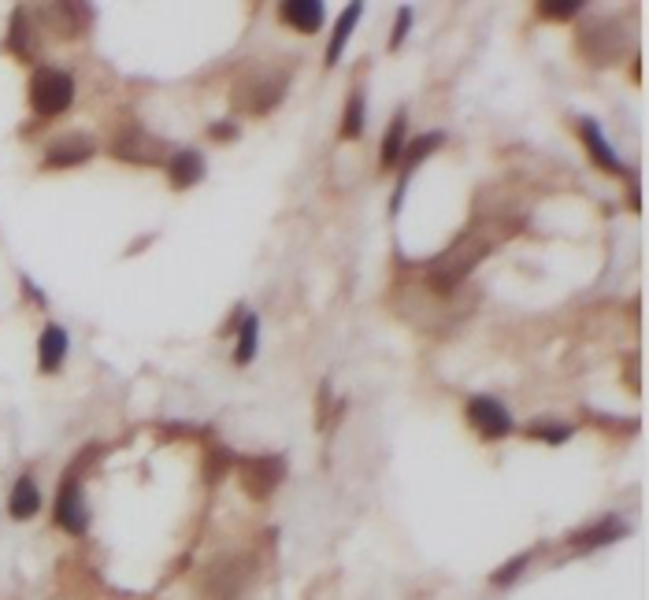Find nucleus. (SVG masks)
<instances>
[{"instance_id":"nucleus-1","label":"nucleus","mask_w":649,"mask_h":600,"mask_svg":"<svg viewBox=\"0 0 649 600\" xmlns=\"http://www.w3.org/2000/svg\"><path fill=\"white\" fill-rule=\"evenodd\" d=\"M282 93H286V75L271 67H249L230 89V104L245 115H268L271 108H279Z\"/></svg>"},{"instance_id":"nucleus-2","label":"nucleus","mask_w":649,"mask_h":600,"mask_svg":"<svg viewBox=\"0 0 649 600\" xmlns=\"http://www.w3.org/2000/svg\"><path fill=\"white\" fill-rule=\"evenodd\" d=\"M494 249L486 238H460L457 245H449L438 260H431V286L438 293H453L464 278L475 271V263L486 260V252Z\"/></svg>"},{"instance_id":"nucleus-3","label":"nucleus","mask_w":649,"mask_h":600,"mask_svg":"<svg viewBox=\"0 0 649 600\" xmlns=\"http://www.w3.org/2000/svg\"><path fill=\"white\" fill-rule=\"evenodd\" d=\"M75 100V78L60 71V67H38L34 78H30V104L41 119H52V115H64Z\"/></svg>"},{"instance_id":"nucleus-4","label":"nucleus","mask_w":649,"mask_h":600,"mask_svg":"<svg viewBox=\"0 0 649 600\" xmlns=\"http://www.w3.org/2000/svg\"><path fill=\"white\" fill-rule=\"evenodd\" d=\"M238 467V478H242V489L249 493L253 500H268L279 482L286 478V460L279 452H264V456H242L234 460Z\"/></svg>"},{"instance_id":"nucleus-5","label":"nucleus","mask_w":649,"mask_h":600,"mask_svg":"<svg viewBox=\"0 0 649 600\" xmlns=\"http://www.w3.org/2000/svg\"><path fill=\"white\" fill-rule=\"evenodd\" d=\"M112 156L115 160H127V163H164L167 145L160 138H153L149 130H141L138 123H127L115 130Z\"/></svg>"},{"instance_id":"nucleus-6","label":"nucleus","mask_w":649,"mask_h":600,"mask_svg":"<svg viewBox=\"0 0 649 600\" xmlns=\"http://www.w3.org/2000/svg\"><path fill=\"white\" fill-rule=\"evenodd\" d=\"M93 23V8L90 4H41V26L52 30L56 38L75 41L82 38Z\"/></svg>"},{"instance_id":"nucleus-7","label":"nucleus","mask_w":649,"mask_h":600,"mask_svg":"<svg viewBox=\"0 0 649 600\" xmlns=\"http://www.w3.org/2000/svg\"><path fill=\"white\" fill-rule=\"evenodd\" d=\"M253 563L249 560H238V556H230V560H223V563H216L212 567V575H208V586H204V593L212 600H238L242 597V589H245V582H249V571Z\"/></svg>"},{"instance_id":"nucleus-8","label":"nucleus","mask_w":649,"mask_h":600,"mask_svg":"<svg viewBox=\"0 0 649 600\" xmlns=\"http://www.w3.org/2000/svg\"><path fill=\"white\" fill-rule=\"evenodd\" d=\"M468 419H471V426L483 434L486 441H497V438H505L512 430V415H509V408L501 404V400H494V397H475L468 404Z\"/></svg>"},{"instance_id":"nucleus-9","label":"nucleus","mask_w":649,"mask_h":600,"mask_svg":"<svg viewBox=\"0 0 649 600\" xmlns=\"http://www.w3.org/2000/svg\"><path fill=\"white\" fill-rule=\"evenodd\" d=\"M56 523L64 526L67 534H86V526H90V508H86V497H82L78 482H67V486L60 489V497H56Z\"/></svg>"},{"instance_id":"nucleus-10","label":"nucleus","mask_w":649,"mask_h":600,"mask_svg":"<svg viewBox=\"0 0 649 600\" xmlns=\"http://www.w3.org/2000/svg\"><path fill=\"white\" fill-rule=\"evenodd\" d=\"M93 156V141L86 134H67V138L52 141L49 152H45V167H78Z\"/></svg>"},{"instance_id":"nucleus-11","label":"nucleus","mask_w":649,"mask_h":600,"mask_svg":"<svg viewBox=\"0 0 649 600\" xmlns=\"http://www.w3.org/2000/svg\"><path fill=\"white\" fill-rule=\"evenodd\" d=\"M38 30H34V23H30V15L23 12V8H15L12 12V26H8V52H12L15 60L30 63L34 56H38Z\"/></svg>"},{"instance_id":"nucleus-12","label":"nucleus","mask_w":649,"mask_h":600,"mask_svg":"<svg viewBox=\"0 0 649 600\" xmlns=\"http://www.w3.org/2000/svg\"><path fill=\"white\" fill-rule=\"evenodd\" d=\"M579 134H583V141H586L590 160L598 163L601 171H609V175H620V171H624V163L616 160V149L605 141V134H601V126L594 123V119H583V123H579Z\"/></svg>"},{"instance_id":"nucleus-13","label":"nucleus","mask_w":649,"mask_h":600,"mask_svg":"<svg viewBox=\"0 0 649 600\" xmlns=\"http://www.w3.org/2000/svg\"><path fill=\"white\" fill-rule=\"evenodd\" d=\"M38 360H41V371L45 375H56L67 360V330L60 323H49L41 330V341H38Z\"/></svg>"},{"instance_id":"nucleus-14","label":"nucleus","mask_w":649,"mask_h":600,"mask_svg":"<svg viewBox=\"0 0 649 600\" xmlns=\"http://www.w3.org/2000/svg\"><path fill=\"white\" fill-rule=\"evenodd\" d=\"M282 23L301 30V34H316L323 26V4L319 0H286L282 4Z\"/></svg>"},{"instance_id":"nucleus-15","label":"nucleus","mask_w":649,"mask_h":600,"mask_svg":"<svg viewBox=\"0 0 649 600\" xmlns=\"http://www.w3.org/2000/svg\"><path fill=\"white\" fill-rule=\"evenodd\" d=\"M446 145V134H420V138L405 145V156H401V186H397V204H401V193L408 186V175H412V167H420L434 149H442Z\"/></svg>"},{"instance_id":"nucleus-16","label":"nucleus","mask_w":649,"mask_h":600,"mask_svg":"<svg viewBox=\"0 0 649 600\" xmlns=\"http://www.w3.org/2000/svg\"><path fill=\"white\" fill-rule=\"evenodd\" d=\"M167 171H171V186H175V189L197 186V182L204 178V160H201V152H193V149L175 152V156H171V163H167Z\"/></svg>"},{"instance_id":"nucleus-17","label":"nucleus","mask_w":649,"mask_h":600,"mask_svg":"<svg viewBox=\"0 0 649 600\" xmlns=\"http://www.w3.org/2000/svg\"><path fill=\"white\" fill-rule=\"evenodd\" d=\"M41 508V493H38V482H34V475H23L19 482H15L12 489V500H8V512H12V519H34Z\"/></svg>"},{"instance_id":"nucleus-18","label":"nucleus","mask_w":649,"mask_h":600,"mask_svg":"<svg viewBox=\"0 0 649 600\" xmlns=\"http://www.w3.org/2000/svg\"><path fill=\"white\" fill-rule=\"evenodd\" d=\"M405 134H408V115L397 112L394 123H390V130H386V138H382V152H379L382 171L401 163V156H405Z\"/></svg>"},{"instance_id":"nucleus-19","label":"nucleus","mask_w":649,"mask_h":600,"mask_svg":"<svg viewBox=\"0 0 649 600\" xmlns=\"http://www.w3.org/2000/svg\"><path fill=\"white\" fill-rule=\"evenodd\" d=\"M360 12H364V4H360V0H353V4H349V8L342 12V19L334 23L331 45H327V63L342 60V52H345V45H349V38H353V26H357Z\"/></svg>"},{"instance_id":"nucleus-20","label":"nucleus","mask_w":649,"mask_h":600,"mask_svg":"<svg viewBox=\"0 0 649 600\" xmlns=\"http://www.w3.org/2000/svg\"><path fill=\"white\" fill-rule=\"evenodd\" d=\"M627 534V526L620 519H601L598 526H590V530H579L572 538L575 549H598V545H609V541H620Z\"/></svg>"},{"instance_id":"nucleus-21","label":"nucleus","mask_w":649,"mask_h":600,"mask_svg":"<svg viewBox=\"0 0 649 600\" xmlns=\"http://www.w3.org/2000/svg\"><path fill=\"white\" fill-rule=\"evenodd\" d=\"M256 338H260V319H256V315H245V319H242V334H238V349H234V363H238V367L253 363Z\"/></svg>"},{"instance_id":"nucleus-22","label":"nucleus","mask_w":649,"mask_h":600,"mask_svg":"<svg viewBox=\"0 0 649 600\" xmlns=\"http://www.w3.org/2000/svg\"><path fill=\"white\" fill-rule=\"evenodd\" d=\"M364 134V93H353L349 104H345V119H342V138H360Z\"/></svg>"},{"instance_id":"nucleus-23","label":"nucleus","mask_w":649,"mask_h":600,"mask_svg":"<svg viewBox=\"0 0 649 600\" xmlns=\"http://www.w3.org/2000/svg\"><path fill=\"white\" fill-rule=\"evenodd\" d=\"M527 434H531V438H546L549 445H560V441L572 438V426L557 423V419H542V423H531Z\"/></svg>"},{"instance_id":"nucleus-24","label":"nucleus","mask_w":649,"mask_h":600,"mask_svg":"<svg viewBox=\"0 0 649 600\" xmlns=\"http://www.w3.org/2000/svg\"><path fill=\"white\" fill-rule=\"evenodd\" d=\"M527 563H531V552H520L516 560L501 563L494 575H490V582H494V586H512V582H516V578L523 575V567H527Z\"/></svg>"},{"instance_id":"nucleus-25","label":"nucleus","mask_w":649,"mask_h":600,"mask_svg":"<svg viewBox=\"0 0 649 600\" xmlns=\"http://www.w3.org/2000/svg\"><path fill=\"white\" fill-rule=\"evenodd\" d=\"M579 8H583V0H542L538 4V12L546 19H575Z\"/></svg>"},{"instance_id":"nucleus-26","label":"nucleus","mask_w":649,"mask_h":600,"mask_svg":"<svg viewBox=\"0 0 649 600\" xmlns=\"http://www.w3.org/2000/svg\"><path fill=\"white\" fill-rule=\"evenodd\" d=\"M408 26H412V8H401V12H397V23H394V38H390V49H401V41H405Z\"/></svg>"},{"instance_id":"nucleus-27","label":"nucleus","mask_w":649,"mask_h":600,"mask_svg":"<svg viewBox=\"0 0 649 600\" xmlns=\"http://www.w3.org/2000/svg\"><path fill=\"white\" fill-rule=\"evenodd\" d=\"M212 138H216V141H230V138H238V126H230V123H216V126H212Z\"/></svg>"}]
</instances>
